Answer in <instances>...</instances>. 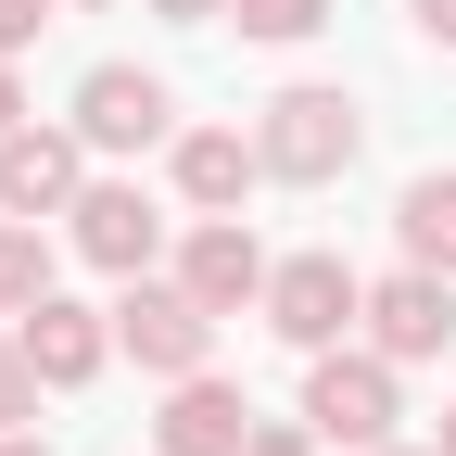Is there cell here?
<instances>
[{
	"label": "cell",
	"mask_w": 456,
	"mask_h": 456,
	"mask_svg": "<svg viewBox=\"0 0 456 456\" xmlns=\"http://www.w3.org/2000/svg\"><path fill=\"white\" fill-rule=\"evenodd\" d=\"M89 140H77V114H26V127H0V216H51L64 228V203L89 191Z\"/></svg>",
	"instance_id": "cell-7"
},
{
	"label": "cell",
	"mask_w": 456,
	"mask_h": 456,
	"mask_svg": "<svg viewBox=\"0 0 456 456\" xmlns=\"http://www.w3.org/2000/svg\"><path fill=\"white\" fill-rule=\"evenodd\" d=\"M355 342H380L393 368H444V355H456V279H444V266H380Z\"/></svg>",
	"instance_id": "cell-9"
},
{
	"label": "cell",
	"mask_w": 456,
	"mask_h": 456,
	"mask_svg": "<svg viewBox=\"0 0 456 456\" xmlns=\"http://www.w3.org/2000/svg\"><path fill=\"white\" fill-rule=\"evenodd\" d=\"M305 419H317L330 456L406 444V368H393L380 342H330V355H305Z\"/></svg>",
	"instance_id": "cell-3"
},
{
	"label": "cell",
	"mask_w": 456,
	"mask_h": 456,
	"mask_svg": "<svg viewBox=\"0 0 456 456\" xmlns=\"http://www.w3.org/2000/svg\"><path fill=\"white\" fill-rule=\"evenodd\" d=\"M431 444H444V456H456V406H444V419H431Z\"/></svg>",
	"instance_id": "cell-24"
},
{
	"label": "cell",
	"mask_w": 456,
	"mask_h": 456,
	"mask_svg": "<svg viewBox=\"0 0 456 456\" xmlns=\"http://www.w3.org/2000/svg\"><path fill=\"white\" fill-rule=\"evenodd\" d=\"M64 114H77V140H89L102 165H140V152H165V140L191 127V114H178V89H165L152 64H89Z\"/></svg>",
	"instance_id": "cell-6"
},
{
	"label": "cell",
	"mask_w": 456,
	"mask_h": 456,
	"mask_svg": "<svg viewBox=\"0 0 456 456\" xmlns=\"http://www.w3.org/2000/svg\"><path fill=\"white\" fill-rule=\"evenodd\" d=\"M393 254L456 279V165H431V178H406V191H393Z\"/></svg>",
	"instance_id": "cell-13"
},
{
	"label": "cell",
	"mask_w": 456,
	"mask_h": 456,
	"mask_svg": "<svg viewBox=\"0 0 456 456\" xmlns=\"http://www.w3.org/2000/svg\"><path fill=\"white\" fill-rule=\"evenodd\" d=\"M64 13H114V0H64Z\"/></svg>",
	"instance_id": "cell-25"
},
{
	"label": "cell",
	"mask_w": 456,
	"mask_h": 456,
	"mask_svg": "<svg viewBox=\"0 0 456 456\" xmlns=\"http://www.w3.org/2000/svg\"><path fill=\"white\" fill-rule=\"evenodd\" d=\"M0 456H51V444H38V431H0Z\"/></svg>",
	"instance_id": "cell-22"
},
{
	"label": "cell",
	"mask_w": 456,
	"mask_h": 456,
	"mask_svg": "<svg viewBox=\"0 0 456 456\" xmlns=\"http://www.w3.org/2000/svg\"><path fill=\"white\" fill-rule=\"evenodd\" d=\"M241 456H330V444H317V419L292 406V419H254V444H241Z\"/></svg>",
	"instance_id": "cell-17"
},
{
	"label": "cell",
	"mask_w": 456,
	"mask_h": 456,
	"mask_svg": "<svg viewBox=\"0 0 456 456\" xmlns=\"http://www.w3.org/2000/svg\"><path fill=\"white\" fill-rule=\"evenodd\" d=\"M165 266H178V292H191V305H216V317H254L279 254L254 241V216H178V254H165Z\"/></svg>",
	"instance_id": "cell-8"
},
{
	"label": "cell",
	"mask_w": 456,
	"mask_h": 456,
	"mask_svg": "<svg viewBox=\"0 0 456 456\" xmlns=\"http://www.w3.org/2000/svg\"><path fill=\"white\" fill-rule=\"evenodd\" d=\"M64 13V0H0V51H38V26Z\"/></svg>",
	"instance_id": "cell-18"
},
{
	"label": "cell",
	"mask_w": 456,
	"mask_h": 456,
	"mask_svg": "<svg viewBox=\"0 0 456 456\" xmlns=\"http://www.w3.org/2000/svg\"><path fill=\"white\" fill-rule=\"evenodd\" d=\"M254 152H266L279 191H342V178H355V152H368V102L330 89V77H292V89L254 114Z\"/></svg>",
	"instance_id": "cell-1"
},
{
	"label": "cell",
	"mask_w": 456,
	"mask_h": 456,
	"mask_svg": "<svg viewBox=\"0 0 456 456\" xmlns=\"http://www.w3.org/2000/svg\"><path fill=\"white\" fill-rule=\"evenodd\" d=\"M165 191H178V216H241V203L266 191L254 127H216V114H191V127L165 140Z\"/></svg>",
	"instance_id": "cell-10"
},
{
	"label": "cell",
	"mask_w": 456,
	"mask_h": 456,
	"mask_svg": "<svg viewBox=\"0 0 456 456\" xmlns=\"http://www.w3.org/2000/svg\"><path fill=\"white\" fill-rule=\"evenodd\" d=\"M330 13L342 0H228V26H241L254 51H305V38H330Z\"/></svg>",
	"instance_id": "cell-15"
},
{
	"label": "cell",
	"mask_w": 456,
	"mask_h": 456,
	"mask_svg": "<svg viewBox=\"0 0 456 456\" xmlns=\"http://www.w3.org/2000/svg\"><path fill=\"white\" fill-rule=\"evenodd\" d=\"M38 393H51V380L26 368V342H13V317H0V431H26V419H38Z\"/></svg>",
	"instance_id": "cell-16"
},
{
	"label": "cell",
	"mask_w": 456,
	"mask_h": 456,
	"mask_svg": "<svg viewBox=\"0 0 456 456\" xmlns=\"http://www.w3.org/2000/svg\"><path fill=\"white\" fill-rule=\"evenodd\" d=\"M140 13H165V26H228V0H140Z\"/></svg>",
	"instance_id": "cell-21"
},
{
	"label": "cell",
	"mask_w": 456,
	"mask_h": 456,
	"mask_svg": "<svg viewBox=\"0 0 456 456\" xmlns=\"http://www.w3.org/2000/svg\"><path fill=\"white\" fill-rule=\"evenodd\" d=\"M241 444H254L241 380H216V368L165 380V406H152V456H241Z\"/></svg>",
	"instance_id": "cell-12"
},
{
	"label": "cell",
	"mask_w": 456,
	"mask_h": 456,
	"mask_svg": "<svg viewBox=\"0 0 456 456\" xmlns=\"http://www.w3.org/2000/svg\"><path fill=\"white\" fill-rule=\"evenodd\" d=\"M13 342H26V368H38L51 393H89V380L114 368V305H77V292H38V305L13 317Z\"/></svg>",
	"instance_id": "cell-11"
},
{
	"label": "cell",
	"mask_w": 456,
	"mask_h": 456,
	"mask_svg": "<svg viewBox=\"0 0 456 456\" xmlns=\"http://www.w3.org/2000/svg\"><path fill=\"white\" fill-rule=\"evenodd\" d=\"M368 456H444V444H368Z\"/></svg>",
	"instance_id": "cell-23"
},
{
	"label": "cell",
	"mask_w": 456,
	"mask_h": 456,
	"mask_svg": "<svg viewBox=\"0 0 456 456\" xmlns=\"http://www.w3.org/2000/svg\"><path fill=\"white\" fill-rule=\"evenodd\" d=\"M38 292H64V266H51V216H0V317H26Z\"/></svg>",
	"instance_id": "cell-14"
},
{
	"label": "cell",
	"mask_w": 456,
	"mask_h": 456,
	"mask_svg": "<svg viewBox=\"0 0 456 456\" xmlns=\"http://www.w3.org/2000/svg\"><path fill=\"white\" fill-rule=\"evenodd\" d=\"M292 355H330V342H355L368 330V266H342L330 241H305V254H279L266 266V305H254Z\"/></svg>",
	"instance_id": "cell-5"
},
{
	"label": "cell",
	"mask_w": 456,
	"mask_h": 456,
	"mask_svg": "<svg viewBox=\"0 0 456 456\" xmlns=\"http://www.w3.org/2000/svg\"><path fill=\"white\" fill-rule=\"evenodd\" d=\"M406 26H419V51H456V0H406Z\"/></svg>",
	"instance_id": "cell-19"
},
{
	"label": "cell",
	"mask_w": 456,
	"mask_h": 456,
	"mask_svg": "<svg viewBox=\"0 0 456 456\" xmlns=\"http://www.w3.org/2000/svg\"><path fill=\"white\" fill-rule=\"evenodd\" d=\"M216 330H228V317L178 292V266L114 279V355H127L140 380H191V368H216Z\"/></svg>",
	"instance_id": "cell-4"
},
{
	"label": "cell",
	"mask_w": 456,
	"mask_h": 456,
	"mask_svg": "<svg viewBox=\"0 0 456 456\" xmlns=\"http://www.w3.org/2000/svg\"><path fill=\"white\" fill-rule=\"evenodd\" d=\"M64 254L89 279H152L165 254H178V216L140 191V165H89V191L64 203Z\"/></svg>",
	"instance_id": "cell-2"
},
{
	"label": "cell",
	"mask_w": 456,
	"mask_h": 456,
	"mask_svg": "<svg viewBox=\"0 0 456 456\" xmlns=\"http://www.w3.org/2000/svg\"><path fill=\"white\" fill-rule=\"evenodd\" d=\"M0 127H26V51H0Z\"/></svg>",
	"instance_id": "cell-20"
}]
</instances>
